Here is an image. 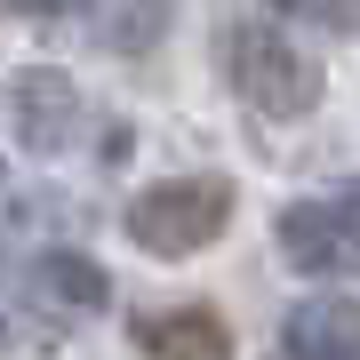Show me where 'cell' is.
Instances as JSON below:
<instances>
[{
    "instance_id": "7c38bea8",
    "label": "cell",
    "mask_w": 360,
    "mask_h": 360,
    "mask_svg": "<svg viewBox=\"0 0 360 360\" xmlns=\"http://www.w3.org/2000/svg\"><path fill=\"white\" fill-rule=\"evenodd\" d=\"M0 193H8V160H0Z\"/></svg>"
},
{
    "instance_id": "8992f818",
    "label": "cell",
    "mask_w": 360,
    "mask_h": 360,
    "mask_svg": "<svg viewBox=\"0 0 360 360\" xmlns=\"http://www.w3.org/2000/svg\"><path fill=\"white\" fill-rule=\"evenodd\" d=\"M25 296L40 312H56V321H89V312H104V296H112V281H104V264L96 257H72V248H56V257H40L25 272Z\"/></svg>"
},
{
    "instance_id": "30bf717a",
    "label": "cell",
    "mask_w": 360,
    "mask_h": 360,
    "mask_svg": "<svg viewBox=\"0 0 360 360\" xmlns=\"http://www.w3.org/2000/svg\"><path fill=\"white\" fill-rule=\"evenodd\" d=\"M0 8H8V16H72L80 0H0Z\"/></svg>"
},
{
    "instance_id": "52a82bcc",
    "label": "cell",
    "mask_w": 360,
    "mask_h": 360,
    "mask_svg": "<svg viewBox=\"0 0 360 360\" xmlns=\"http://www.w3.org/2000/svg\"><path fill=\"white\" fill-rule=\"evenodd\" d=\"M136 345L144 360H232V328L200 304H176V312H136Z\"/></svg>"
},
{
    "instance_id": "277c9868",
    "label": "cell",
    "mask_w": 360,
    "mask_h": 360,
    "mask_svg": "<svg viewBox=\"0 0 360 360\" xmlns=\"http://www.w3.org/2000/svg\"><path fill=\"white\" fill-rule=\"evenodd\" d=\"M8 112H16V144L25 153H65L80 136V89L65 72H49V65L8 80Z\"/></svg>"
},
{
    "instance_id": "8fae6325",
    "label": "cell",
    "mask_w": 360,
    "mask_h": 360,
    "mask_svg": "<svg viewBox=\"0 0 360 360\" xmlns=\"http://www.w3.org/2000/svg\"><path fill=\"white\" fill-rule=\"evenodd\" d=\"M8 352H25V328H16V321H8V304H0V360H8Z\"/></svg>"
},
{
    "instance_id": "4fadbf2b",
    "label": "cell",
    "mask_w": 360,
    "mask_h": 360,
    "mask_svg": "<svg viewBox=\"0 0 360 360\" xmlns=\"http://www.w3.org/2000/svg\"><path fill=\"white\" fill-rule=\"evenodd\" d=\"M352 200H360V193H352Z\"/></svg>"
},
{
    "instance_id": "5b68a950",
    "label": "cell",
    "mask_w": 360,
    "mask_h": 360,
    "mask_svg": "<svg viewBox=\"0 0 360 360\" xmlns=\"http://www.w3.org/2000/svg\"><path fill=\"white\" fill-rule=\"evenodd\" d=\"M281 360H360V304L352 296H312L281 321Z\"/></svg>"
},
{
    "instance_id": "6da1fadb",
    "label": "cell",
    "mask_w": 360,
    "mask_h": 360,
    "mask_svg": "<svg viewBox=\"0 0 360 360\" xmlns=\"http://www.w3.org/2000/svg\"><path fill=\"white\" fill-rule=\"evenodd\" d=\"M224 72L240 89V104L264 112V120H304L321 104V72H312V56L288 49L281 25H232L224 32Z\"/></svg>"
},
{
    "instance_id": "3957f363",
    "label": "cell",
    "mask_w": 360,
    "mask_h": 360,
    "mask_svg": "<svg viewBox=\"0 0 360 360\" xmlns=\"http://www.w3.org/2000/svg\"><path fill=\"white\" fill-rule=\"evenodd\" d=\"M281 257L312 281L345 272L360 257V200H288L281 208Z\"/></svg>"
},
{
    "instance_id": "ba28073f",
    "label": "cell",
    "mask_w": 360,
    "mask_h": 360,
    "mask_svg": "<svg viewBox=\"0 0 360 360\" xmlns=\"http://www.w3.org/2000/svg\"><path fill=\"white\" fill-rule=\"evenodd\" d=\"M104 40L112 49H153L160 40V25H168V0H104Z\"/></svg>"
},
{
    "instance_id": "7a4b0ae2",
    "label": "cell",
    "mask_w": 360,
    "mask_h": 360,
    "mask_svg": "<svg viewBox=\"0 0 360 360\" xmlns=\"http://www.w3.org/2000/svg\"><path fill=\"white\" fill-rule=\"evenodd\" d=\"M129 240L144 257H193L217 232L232 224V184L224 176H168V184H144L129 217Z\"/></svg>"
},
{
    "instance_id": "9c48e42d",
    "label": "cell",
    "mask_w": 360,
    "mask_h": 360,
    "mask_svg": "<svg viewBox=\"0 0 360 360\" xmlns=\"http://www.w3.org/2000/svg\"><path fill=\"white\" fill-rule=\"evenodd\" d=\"M272 16H304V25H328V32H360V0H264Z\"/></svg>"
}]
</instances>
